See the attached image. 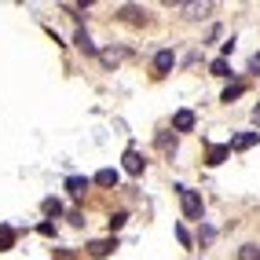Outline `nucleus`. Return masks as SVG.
I'll return each instance as SVG.
<instances>
[{
  "instance_id": "f257e3e1",
  "label": "nucleus",
  "mask_w": 260,
  "mask_h": 260,
  "mask_svg": "<svg viewBox=\"0 0 260 260\" xmlns=\"http://www.w3.org/2000/svg\"><path fill=\"white\" fill-rule=\"evenodd\" d=\"M176 194H180V205H183V216H187V220H202L205 205H202V194H198V190H190V187H176Z\"/></svg>"
},
{
  "instance_id": "f03ea898",
  "label": "nucleus",
  "mask_w": 260,
  "mask_h": 260,
  "mask_svg": "<svg viewBox=\"0 0 260 260\" xmlns=\"http://www.w3.org/2000/svg\"><path fill=\"white\" fill-rule=\"evenodd\" d=\"M180 11L187 15V19H209L213 4H209V0H205V4H180Z\"/></svg>"
},
{
  "instance_id": "7ed1b4c3",
  "label": "nucleus",
  "mask_w": 260,
  "mask_h": 260,
  "mask_svg": "<svg viewBox=\"0 0 260 260\" xmlns=\"http://www.w3.org/2000/svg\"><path fill=\"white\" fill-rule=\"evenodd\" d=\"M172 128H176V132H190V128H194V110H176V114H172Z\"/></svg>"
},
{
  "instance_id": "20e7f679",
  "label": "nucleus",
  "mask_w": 260,
  "mask_h": 260,
  "mask_svg": "<svg viewBox=\"0 0 260 260\" xmlns=\"http://www.w3.org/2000/svg\"><path fill=\"white\" fill-rule=\"evenodd\" d=\"M260 143V132H238L235 140H231V150H249Z\"/></svg>"
},
{
  "instance_id": "39448f33",
  "label": "nucleus",
  "mask_w": 260,
  "mask_h": 260,
  "mask_svg": "<svg viewBox=\"0 0 260 260\" xmlns=\"http://www.w3.org/2000/svg\"><path fill=\"white\" fill-rule=\"evenodd\" d=\"M125 172H132V176H140L143 172V158H140V150H125Z\"/></svg>"
},
{
  "instance_id": "423d86ee",
  "label": "nucleus",
  "mask_w": 260,
  "mask_h": 260,
  "mask_svg": "<svg viewBox=\"0 0 260 260\" xmlns=\"http://www.w3.org/2000/svg\"><path fill=\"white\" fill-rule=\"evenodd\" d=\"M66 190H70V198H84V190H88V176H70V180H66Z\"/></svg>"
},
{
  "instance_id": "0eeeda50",
  "label": "nucleus",
  "mask_w": 260,
  "mask_h": 260,
  "mask_svg": "<svg viewBox=\"0 0 260 260\" xmlns=\"http://www.w3.org/2000/svg\"><path fill=\"white\" fill-rule=\"evenodd\" d=\"M172 62H176V55H172V51H158V59H154V70H158V74H169Z\"/></svg>"
},
{
  "instance_id": "6e6552de",
  "label": "nucleus",
  "mask_w": 260,
  "mask_h": 260,
  "mask_svg": "<svg viewBox=\"0 0 260 260\" xmlns=\"http://www.w3.org/2000/svg\"><path fill=\"white\" fill-rule=\"evenodd\" d=\"M110 249H117V242H114V238H107V242H92V246H88L92 256H107Z\"/></svg>"
},
{
  "instance_id": "1a4fd4ad",
  "label": "nucleus",
  "mask_w": 260,
  "mask_h": 260,
  "mask_svg": "<svg viewBox=\"0 0 260 260\" xmlns=\"http://www.w3.org/2000/svg\"><path fill=\"white\" fill-rule=\"evenodd\" d=\"M15 246V228H8V223H0V253Z\"/></svg>"
},
{
  "instance_id": "9d476101",
  "label": "nucleus",
  "mask_w": 260,
  "mask_h": 260,
  "mask_svg": "<svg viewBox=\"0 0 260 260\" xmlns=\"http://www.w3.org/2000/svg\"><path fill=\"white\" fill-rule=\"evenodd\" d=\"M95 183H99V187H114V183H117V172H114V169H99V172H95Z\"/></svg>"
},
{
  "instance_id": "9b49d317",
  "label": "nucleus",
  "mask_w": 260,
  "mask_h": 260,
  "mask_svg": "<svg viewBox=\"0 0 260 260\" xmlns=\"http://www.w3.org/2000/svg\"><path fill=\"white\" fill-rule=\"evenodd\" d=\"M74 44H77L81 51H95V44H92V37H88V29H77V37H74Z\"/></svg>"
},
{
  "instance_id": "f8f14e48",
  "label": "nucleus",
  "mask_w": 260,
  "mask_h": 260,
  "mask_svg": "<svg viewBox=\"0 0 260 260\" xmlns=\"http://www.w3.org/2000/svg\"><path fill=\"white\" fill-rule=\"evenodd\" d=\"M41 209H44V216H59V213H62V202H59V198H44Z\"/></svg>"
},
{
  "instance_id": "ddd939ff",
  "label": "nucleus",
  "mask_w": 260,
  "mask_h": 260,
  "mask_svg": "<svg viewBox=\"0 0 260 260\" xmlns=\"http://www.w3.org/2000/svg\"><path fill=\"white\" fill-rule=\"evenodd\" d=\"M231 154V147H209V165H220Z\"/></svg>"
},
{
  "instance_id": "4468645a",
  "label": "nucleus",
  "mask_w": 260,
  "mask_h": 260,
  "mask_svg": "<svg viewBox=\"0 0 260 260\" xmlns=\"http://www.w3.org/2000/svg\"><path fill=\"white\" fill-rule=\"evenodd\" d=\"M99 59H103V66H117L121 59H125V51H114V48H110V51H103Z\"/></svg>"
},
{
  "instance_id": "2eb2a0df",
  "label": "nucleus",
  "mask_w": 260,
  "mask_h": 260,
  "mask_svg": "<svg viewBox=\"0 0 260 260\" xmlns=\"http://www.w3.org/2000/svg\"><path fill=\"white\" fill-rule=\"evenodd\" d=\"M238 260H260V246H253V242H249V246H242L238 249Z\"/></svg>"
},
{
  "instance_id": "dca6fc26",
  "label": "nucleus",
  "mask_w": 260,
  "mask_h": 260,
  "mask_svg": "<svg viewBox=\"0 0 260 260\" xmlns=\"http://www.w3.org/2000/svg\"><path fill=\"white\" fill-rule=\"evenodd\" d=\"M209 70H213L216 77H228V70H231V66H228V59H213V66H209Z\"/></svg>"
},
{
  "instance_id": "f3484780",
  "label": "nucleus",
  "mask_w": 260,
  "mask_h": 260,
  "mask_svg": "<svg viewBox=\"0 0 260 260\" xmlns=\"http://www.w3.org/2000/svg\"><path fill=\"white\" fill-rule=\"evenodd\" d=\"M242 92H246V88H242V84H228V88H223V103H231V99H238Z\"/></svg>"
},
{
  "instance_id": "a211bd4d",
  "label": "nucleus",
  "mask_w": 260,
  "mask_h": 260,
  "mask_svg": "<svg viewBox=\"0 0 260 260\" xmlns=\"http://www.w3.org/2000/svg\"><path fill=\"white\" fill-rule=\"evenodd\" d=\"M125 220H128V213H114L110 216V231H121V228H125Z\"/></svg>"
},
{
  "instance_id": "6ab92c4d",
  "label": "nucleus",
  "mask_w": 260,
  "mask_h": 260,
  "mask_svg": "<svg viewBox=\"0 0 260 260\" xmlns=\"http://www.w3.org/2000/svg\"><path fill=\"white\" fill-rule=\"evenodd\" d=\"M158 147L169 154V150H176V136H172V140H169V136H161V140H158Z\"/></svg>"
},
{
  "instance_id": "aec40b11",
  "label": "nucleus",
  "mask_w": 260,
  "mask_h": 260,
  "mask_svg": "<svg viewBox=\"0 0 260 260\" xmlns=\"http://www.w3.org/2000/svg\"><path fill=\"white\" fill-rule=\"evenodd\" d=\"M125 19L128 22H140V8H125Z\"/></svg>"
},
{
  "instance_id": "412c9836",
  "label": "nucleus",
  "mask_w": 260,
  "mask_h": 260,
  "mask_svg": "<svg viewBox=\"0 0 260 260\" xmlns=\"http://www.w3.org/2000/svg\"><path fill=\"white\" fill-rule=\"evenodd\" d=\"M176 238L183 242V246H190V235H187V228H176Z\"/></svg>"
},
{
  "instance_id": "4be33fe9",
  "label": "nucleus",
  "mask_w": 260,
  "mask_h": 260,
  "mask_svg": "<svg viewBox=\"0 0 260 260\" xmlns=\"http://www.w3.org/2000/svg\"><path fill=\"white\" fill-rule=\"evenodd\" d=\"M249 70H253V74H260V55H253V59H249Z\"/></svg>"
},
{
  "instance_id": "5701e85b",
  "label": "nucleus",
  "mask_w": 260,
  "mask_h": 260,
  "mask_svg": "<svg viewBox=\"0 0 260 260\" xmlns=\"http://www.w3.org/2000/svg\"><path fill=\"white\" fill-rule=\"evenodd\" d=\"M253 125L260 128V107H253Z\"/></svg>"
}]
</instances>
